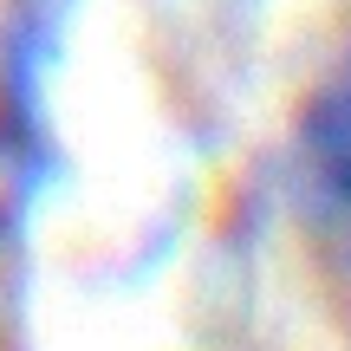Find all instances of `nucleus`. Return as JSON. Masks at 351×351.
Masks as SVG:
<instances>
[{
  "instance_id": "f03ea898",
  "label": "nucleus",
  "mask_w": 351,
  "mask_h": 351,
  "mask_svg": "<svg viewBox=\"0 0 351 351\" xmlns=\"http://www.w3.org/2000/svg\"><path fill=\"white\" fill-rule=\"evenodd\" d=\"M293 189H300V215L339 247L345 287H351V39L332 52V65L300 104Z\"/></svg>"
},
{
  "instance_id": "f257e3e1",
  "label": "nucleus",
  "mask_w": 351,
  "mask_h": 351,
  "mask_svg": "<svg viewBox=\"0 0 351 351\" xmlns=\"http://www.w3.org/2000/svg\"><path fill=\"white\" fill-rule=\"evenodd\" d=\"M78 0H0V202L26 215L59 182L52 78Z\"/></svg>"
}]
</instances>
